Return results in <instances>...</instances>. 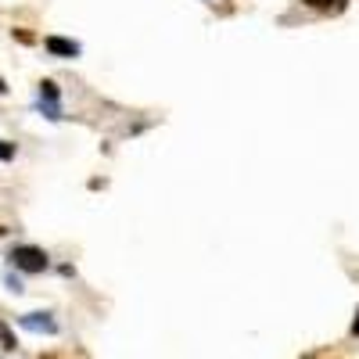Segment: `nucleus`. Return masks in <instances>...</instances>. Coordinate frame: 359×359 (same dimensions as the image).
<instances>
[{"label":"nucleus","instance_id":"1","mask_svg":"<svg viewBox=\"0 0 359 359\" xmlns=\"http://www.w3.org/2000/svg\"><path fill=\"white\" fill-rule=\"evenodd\" d=\"M8 259H11L18 269H25V273H43V269H47V252L36 248V245H18Z\"/></svg>","mask_w":359,"mask_h":359},{"label":"nucleus","instance_id":"2","mask_svg":"<svg viewBox=\"0 0 359 359\" xmlns=\"http://www.w3.org/2000/svg\"><path fill=\"white\" fill-rule=\"evenodd\" d=\"M40 111L50 118V123H57L62 118V101H57V83L43 79L40 83Z\"/></svg>","mask_w":359,"mask_h":359},{"label":"nucleus","instance_id":"3","mask_svg":"<svg viewBox=\"0 0 359 359\" xmlns=\"http://www.w3.org/2000/svg\"><path fill=\"white\" fill-rule=\"evenodd\" d=\"M18 323L25 327V331H33V334H57V323H54L50 313H25Z\"/></svg>","mask_w":359,"mask_h":359},{"label":"nucleus","instance_id":"4","mask_svg":"<svg viewBox=\"0 0 359 359\" xmlns=\"http://www.w3.org/2000/svg\"><path fill=\"white\" fill-rule=\"evenodd\" d=\"M43 47H47V54H54V57H76V54H79V43H76V40H62V36H47Z\"/></svg>","mask_w":359,"mask_h":359},{"label":"nucleus","instance_id":"5","mask_svg":"<svg viewBox=\"0 0 359 359\" xmlns=\"http://www.w3.org/2000/svg\"><path fill=\"white\" fill-rule=\"evenodd\" d=\"M0 345H4V348H15V338H11V331H8L4 323H0Z\"/></svg>","mask_w":359,"mask_h":359},{"label":"nucleus","instance_id":"6","mask_svg":"<svg viewBox=\"0 0 359 359\" xmlns=\"http://www.w3.org/2000/svg\"><path fill=\"white\" fill-rule=\"evenodd\" d=\"M11 158H15V147L0 140V162H11Z\"/></svg>","mask_w":359,"mask_h":359},{"label":"nucleus","instance_id":"7","mask_svg":"<svg viewBox=\"0 0 359 359\" xmlns=\"http://www.w3.org/2000/svg\"><path fill=\"white\" fill-rule=\"evenodd\" d=\"M306 4H313V8H331V0H306Z\"/></svg>","mask_w":359,"mask_h":359},{"label":"nucleus","instance_id":"8","mask_svg":"<svg viewBox=\"0 0 359 359\" xmlns=\"http://www.w3.org/2000/svg\"><path fill=\"white\" fill-rule=\"evenodd\" d=\"M352 334H359V313H355V323H352Z\"/></svg>","mask_w":359,"mask_h":359},{"label":"nucleus","instance_id":"9","mask_svg":"<svg viewBox=\"0 0 359 359\" xmlns=\"http://www.w3.org/2000/svg\"><path fill=\"white\" fill-rule=\"evenodd\" d=\"M4 90H8V83H4V76H0V94H4Z\"/></svg>","mask_w":359,"mask_h":359},{"label":"nucleus","instance_id":"10","mask_svg":"<svg viewBox=\"0 0 359 359\" xmlns=\"http://www.w3.org/2000/svg\"><path fill=\"white\" fill-rule=\"evenodd\" d=\"M0 237H4V230H0Z\"/></svg>","mask_w":359,"mask_h":359},{"label":"nucleus","instance_id":"11","mask_svg":"<svg viewBox=\"0 0 359 359\" xmlns=\"http://www.w3.org/2000/svg\"><path fill=\"white\" fill-rule=\"evenodd\" d=\"M47 359H54V355H47Z\"/></svg>","mask_w":359,"mask_h":359}]
</instances>
